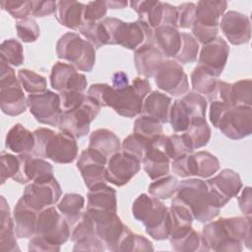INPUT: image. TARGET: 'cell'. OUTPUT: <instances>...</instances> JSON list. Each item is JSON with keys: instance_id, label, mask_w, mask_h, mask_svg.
<instances>
[{"instance_id": "6da1fadb", "label": "cell", "mask_w": 252, "mask_h": 252, "mask_svg": "<svg viewBox=\"0 0 252 252\" xmlns=\"http://www.w3.org/2000/svg\"><path fill=\"white\" fill-rule=\"evenodd\" d=\"M151 92L149 81L137 77L122 89H114L108 84H93L88 89L87 94L100 107H111L118 115L133 118L142 113L144 100Z\"/></svg>"}, {"instance_id": "7a4b0ae2", "label": "cell", "mask_w": 252, "mask_h": 252, "mask_svg": "<svg viewBox=\"0 0 252 252\" xmlns=\"http://www.w3.org/2000/svg\"><path fill=\"white\" fill-rule=\"evenodd\" d=\"M204 251L240 252L243 244L251 249V217L220 218L203 227Z\"/></svg>"}, {"instance_id": "3957f363", "label": "cell", "mask_w": 252, "mask_h": 252, "mask_svg": "<svg viewBox=\"0 0 252 252\" xmlns=\"http://www.w3.org/2000/svg\"><path fill=\"white\" fill-rule=\"evenodd\" d=\"M132 215L145 225L147 234L153 239H168L171 228L169 208L159 199L145 193L139 195L133 202Z\"/></svg>"}, {"instance_id": "277c9868", "label": "cell", "mask_w": 252, "mask_h": 252, "mask_svg": "<svg viewBox=\"0 0 252 252\" xmlns=\"http://www.w3.org/2000/svg\"><path fill=\"white\" fill-rule=\"evenodd\" d=\"M34 148L32 155L52 160L55 163L66 164L73 162L78 157L76 138L64 132L55 133L49 128L40 127L33 131Z\"/></svg>"}, {"instance_id": "5b68a950", "label": "cell", "mask_w": 252, "mask_h": 252, "mask_svg": "<svg viewBox=\"0 0 252 252\" xmlns=\"http://www.w3.org/2000/svg\"><path fill=\"white\" fill-rule=\"evenodd\" d=\"M174 197L190 210L194 220L199 222L213 220L220 210L215 203L207 182L199 178L180 181Z\"/></svg>"}, {"instance_id": "8992f818", "label": "cell", "mask_w": 252, "mask_h": 252, "mask_svg": "<svg viewBox=\"0 0 252 252\" xmlns=\"http://www.w3.org/2000/svg\"><path fill=\"white\" fill-rule=\"evenodd\" d=\"M56 54L78 71L91 72L95 64V48L79 33L68 32L56 42Z\"/></svg>"}, {"instance_id": "52a82bcc", "label": "cell", "mask_w": 252, "mask_h": 252, "mask_svg": "<svg viewBox=\"0 0 252 252\" xmlns=\"http://www.w3.org/2000/svg\"><path fill=\"white\" fill-rule=\"evenodd\" d=\"M227 2L222 0H202L197 2L195 20L191 27L192 35L201 44L218 36L220 19L224 14Z\"/></svg>"}, {"instance_id": "ba28073f", "label": "cell", "mask_w": 252, "mask_h": 252, "mask_svg": "<svg viewBox=\"0 0 252 252\" xmlns=\"http://www.w3.org/2000/svg\"><path fill=\"white\" fill-rule=\"evenodd\" d=\"M101 23L107 32L109 44H118L130 50H136L148 42L152 32L149 26L140 20L123 22L120 19L108 17L104 18Z\"/></svg>"}, {"instance_id": "9c48e42d", "label": "cell", "mask_w": 252, "mask_h": 252, "mask_svg": "<svg viewBox=\"0 0 252 252\" xmlns=\"http://www.w3.org/2000/svg\"><path fill=\"white\" fill-rule=\"evenodd\" d=\"M86 215L91 219L96 235L109 251L117 252L118 246L131 231L123 223L116 212L86 209Z\"/></svg>"}, {"instance_id": "30bf717a", "label": "cell", "mask_w": 252, "mask_h": 252, "mask_svg": "<svg viewBox=\"0 0 252 252\" xmlns=\"http://www.w3.org/2000/svg\"><path fill=\"white\" fill-rule=\"evenodd\" d=\"M99 104L91 96L86 94L84 101L77 107L62 111L58 122V129L72 137L79 139L90 132V124L98 115Z\"/></svg>"}, {"instance_id": "8fae6325", "label": "cell", "mask_w": 252, "mask_h": 252, "mask_svg": "<svg viewBox=\"0 0 252 252\" xmlns=\"http://www.w3.org/2000/svg\"><path fill=\"white\" fill-rule=\"evenodd\" d=\"M220 167L218 158L207 151L187 154L173 159L171 162L172 172L183 178L190 176L209 178L219 171Z\"/></svg>"}, {"instance_id": "7c38bea8", "label": "cell", "mask_w": 252, "mask_h": 252, "mask_svg": "<svg viewBox=\"0 0 252 252\" xmlns=\"http://www.w3.org/2000/svg\"><path fill=\"white\" fill-rule=\"evenodd\" d=\"M34 235L61 246L70 237V225L57 208L50 206L38 213Z\"/></svg>"}, {"instance_id": "4fadbf2b", "label": "cell", "mask_w": 252, "mask_h": 252, "mask_svg": "<svg viewBox=\"0 0 252 252\" xmlns=\"http://www.w3.org/2000/svg\"><path fill=\"white\" fill-rule=\"evenodd\" d=\"M231 140H241L252 133V107L228 105L220 115L217 127Z\"/></svg>"}, {"instance_id": "5bb4252c", "label": "cell", "mask_w": 252, "mask_h": 252, "mask_svg": "<svg viewBox=\"0 0 252 252\" xmlns=\"http://www.w3.org/2000/svg\"><path fill=\"white\" fill-rule=\"evenodd\" d=\"M28 107L37 122L49 126H58L62 114L59 94L46 90L40 94H29Z\"/></svg>"}, {"instance_id": "9a60e30c", "label": "cell", "mask_w": 252, "mask_h": 252, "mask_svg": "<svg viewBox=\"0 0 252 252\" xmlns=\"http://www.w3.org/2000/svg\"><path fill=\"white\" fill-rule=\"evenodd\" d=\"M154 78L157 87L171 95H184L189 92L188 77L174 59H164Z\"/></svg>"}, {"instance_id": "2e32d148", "label": "cell", "mask_w": 252, "mask_h": 252, "mask_svg": "<svg viewBox=\"0 0 252 252\" xmlns=\"http://www.w3.org/2000/svg\"><path fill=\"white\" fill-rule=\"evenodd\" d=\"M107 160L108 159L104 155L93 148L88 147L81 152L77 161V168L79 169L88 189L107 182Z\"/></svg>"}, {"instance_id": "e0dca14e", "label": "cell", "mask_w": 252, "mask_h": 252, "mask_svg": "<svg viewBox=\"0 0 252 252\" xmlns=\"http://www.w3.org/2000/svg\"><path fill=\"white\" fill-rule=\"evenodd\" d=\"M61 195L60 184L54 177L45 182L30 183L26 186L22 198L29 207L39 213L41 210L57 204Z\"/></svg>"}, {"instance_id": "ac0fdd59", "label": "cell", "mask_w": 252, "mask_h": 252, "mask_svg": "<svg viewBox=\"0 0 252 252\" xmlns=\"http://www.w3.org/2000/svg\"><path fill=\"white\" fill-rule=\"evenodd\" d=\"M206 182L215 203L220 209L236 197L243 186L239 174L229 168L220 170V173L209 178Z\"/></svg>"}, {"instance_id": "d6986e66", "label": "cell", "mask_w": 252, "mask_h": 252, "mask_svg": "<svg viewBox=\"0 0 252 252\" xmlns=\"http://www.w3.org/2000/svg\"><path fill=\"white\" fill-rule=\"evenodd\" d=\"M142 161L135 157L119 151L110 156L106 164V180L111 184L121 187L131 181L140 171Z\"/></svg>"}, {"instance_id": "ffe728a7", "label": "cell", "mask_w": 252, "mask_h": 252, "mask_svg": "<svg viewBox=\"0 0 252 252\" xmlns=\"http://www.w3.org/2000/svg\"><path fill=\"white\" fill-rule=\"evenodd\" d=\"M142 163L144 170L152 180H156L169 173L170 158L166 151L165 135L161 134L151 142Z\"/></svg>"}, {"instance_id": "44dd1931", "label": "cell", "mask_w": 252, "mask_h": 252, "mask_svg": "<svg viewBox=\"0 0 252 252\" xmlns=\"http://www.w3.org/2000/svg\"><path fill=\"white\" fill-rule=\"evenodd\" d=\"M51 88L60 93H84L88 86L86 76L69 63L58 61L52 68L49 76Z\"/></svg>"}, {"instance_id": "7402d4cb", "label": "cell", "mask_w": 252, "mask_h": 252, "mask_svg": "<svg viewBox=\"0 0 252 252\" xmlns=\"http://www.w3.org/2000/svg\"><path fill=\"white\" fill-rule=\"evenodd\" d=\"M20 168L17 175L13 178L18 183L45 182L54 178L53 166L44 158H37L32 154H21Z\"/></svg>"}, {"instance_id": "603a6c76", "label": "cell", "mask_w": 252, "mask_h": 252, "mask_svg": "<svg viewBox=\"0 0 252 252\" xmlns=\"http://www.w3.org/2000/svg\"><path fill=\"white\" fill-rule=\"evenodd\" d=\"M228 55L229 46L227 42L221 36H217L214 40L202 46L198 55V65L219 78L222 74Z\"/></svg>"}, {"instance_id": "cb8c5ba5", "label": "cell", "mask_w": 252, "mask_h": 252, "mask_svg": "<svg viewBox=\"0 0 252 252\" xmlns=\"http://www.w3.org/2000/svg\"><path fill=\"white\" fill-rule=\"evenodd\" d=\"M220 30L226 39L233 45L246 44L251 38V23L249 18L240 12L227 11L221 16Z\"/></svg>"}, {"instance_id": "d4e9b609", "label": "cell", "mask_w": 252, "mask_h": 252, "mask_svg": "<svg viewBox=\"0 0 252 252\" xmlns=\"http://www.w3.org/2000/svg\"><path fill=\"white\" fill-rule=\"evenodd\" d=\"M70 238L74 242L73 251H104L106 248L95 233L91 219L83 213L81 218L72 225Z\"/></svg>"}, {"instance_id": "484cf974", "label": "cell", "mask_w": 252, "mask_h": 252, "mask_svg": "<svg viewBox=\"0 0 252 252\" xmlns=\"http://www.w3.org/2000/svg\"><path fill=\"white\" fill-rule=\"evenodd\" d=\"M218 95L220 100L231 105H252V81L251 79H242L235 83H227L219 80Z\"/></svg>"}, {"instance_id": "4316f807", "label": "cell", "mask_w": 252, "mask_h": 252, "mask_svg": "<svg viewBox=\"0 0 252 252\" xmlns=\"http://www.w3.org/2000/svg\"><path fill=\"white\" fill-rule=\"evenodd\" d=\"M166 58H174L181 45V32L177 28L170 26H159L152 30L148 40Z\"/></svg>"}, {"instance_id": "83f0119b", "label": "cell", "mask_w": 252, "mask_h": 252, "mask_svg": "<svg viewBox=\"0 0 252 252\" xmlns=\"http://www.w3.org/2000/svg\"><path fill=\"white\" fill-rule=\"evenodd\" d=\"M163 55L153 44L146 42L135 50L134 64L138 74L144 78L155 77L163 62Z\"/></svg>"}, {"instance_id": "f1b7e54d", "label": "cell", "mask_w": 252, "mask_h": 252, "mask_svg": "<svg viewBox=\"0 0 252 252\" xmlns=\"http://www.w3.org/2000/svg\"><path fill=\"white\" fill-rule=\"evenodd\" d=\"M1 110L8 116H18L28 108V99L20 82L0 86Z\"/></svg>"}, {"instance_id": "f546056e", "label": "cell", "mask_w": 252, "mask_h": 252, "mask_svg": "<svg viewBox=\"0 0 252 252\" xmlns=\"http://www.w3.org/2000/svg\"><path fill=\"white\" fill-rule=\"evenodd\" d=\"M38 213L29 207L21 197L14 207L13 220L18 238H31L35 234Z\"/></svg>"}, {"instance_id": "4dcf8cb0", "label": "cell", "mask_w": 252, "mask_h": 252, "mask_svg": "<svg viewBox=\"0 0 252 252\" xmlns=\"http://www.w3.org/2000/svg\"><path fill=\"white\" fill-rule=\"evenodd\" d=\"M0 251H20L13 216H11L9 205L3 196L0 198Z\"/></svg>"}, {"instance_id": "1f68e13d", "label": "cell", "mask_w": 252, "mask_h": 252, "mask_svg": "<svg viewBox=\"0 0 252 252\" xmlns=\"http://www.w3.org/2000/svg\"><path fill=\"white\" fill-rule=\"evenodd\" d=\"M171 104L172 99L170 96L158 91H152L144 100L141 114L164 124L168 122Z\"/></svg>"}, {"instance_id": "d6a6232c", "label": "cell", "mask_w": 252, "mask_h": 252, "mask_svg": "<svg viewBox=\"0 0 252 252\" xmlns=\"http://www.w3.org/2000/svg\"><path fill=\"white\" fill-rule=\"evenodd\" d=\"M86 4L75 0H60L57 1L56 19L60 25L78 31L84 25V9Z\"/></svg>"}, {"instance_id": "836d02e7", "label": "cell", "mask_w": 252, "mask_h": 252, "mask_svg": "<svg viewBox=\"0 0 252 252\" xmlns=\"http://www.w3.org/2000/svg\"><path fill=\"white\" fill-rule=\"evenodd\" d=\"M35 140L33 132L25 128L21 123H16L6 134L5 147L16 154H32Z\"/></svg>"}, {"instance_id": "e575fe53", "label": "cell", "mask_w": 252, "mask_h": 252, "mask_svg": "<svg viewBox=\"0 0 252 252\" xmlns=\"http://www.w3.org/2000/svg\"><path fill=\"white\" fill-rule=\"evenodd\" d=\"M87 198V209L117 213L116 191L106 183H101L89 189Z\"/></svg>"}, {"instance_id": "d590c367", "label": "cell", "mask_w": 252, "mask_h": 252, "mask_svg": "<svg viewBox=\"0 0 252 252\" xmlns=\"http://www.w3.org/2000/svg\"><path fill=\"white\" fill-rule=\"evenodd\" d=\"M192 91L200 94L206 99L215 100L218 96V78L204 67L197 65L191 75Z\"/></svg>"}, {"instance_id": "8d00e7d4", "label": "cell", "mask_w": 252, "mask_h": 252, "mask_svg": "<svg viewBox=\"0 0 252 252\" xmlns=\"http://www.w3.org/2000/svg\"><path fill=\"white\" fill-rule=\"evenodd\" d=\"M131 8L138 14V20L146 23L151 30L162 26L163 2L161 1H130Z\"/></svg>"}, {"instance_id": "74e56055", "label": "cell", "mask_w": 252, "mask_h": 252, "mask_svg": "<svg viewBox=\"0 0 252 252\" xmlns=\"http://www.w3.org/2000/svg\"><path fill=\"white\" fill-rule=\"evenodd\" d=\"M89 148H93L108 158L121 150V142L118 136L112 131L99 128L90 135Z\"/></svg>"}, {"instance_id": "f35d334b", "label": "cell", "mask_w": 252, "mask_h": 252, "mask_svg": "<svg viewBox=\"0 0 252 252\" xmlns=\"http://www.w3.org/2000/svg\"><path fill=\"white\" fill-rule=\"evenodd\" d=\"M182 135L190 149L194 151L208 145L212 131L206 117H198L191 120L188 129Z\"/></svg>"}, {"instance_id": "ab89813d", "label": "cell", "mask_w": 252, "mask_h": 252, "mask_svg": "<svg viewBox=\"0 0 252 252\" xmlns=\"http://www.w3.org/2000/svg\"><path fill=\"white\" fill-rule=\"evenodd\" d=\"M85 198L81 194L66 193L57 203V210L72 226L83 215Z\"/></svg>"}, {"instance_id": "60d3db41", "label": "cell", "mask_w": 252, "mask_h": 252, "mask_svg": "<svg viewBox=\"0 0 252 252\" xmlns=\"http://www.w3.org/2000/svg\"><path fill=\"white\" fill-rule=\"evenodd\" d=\"M178 183L179 181L175 176L167 174L154 180L149 185L148 192L159 200H167L176 193Z\"/></svg>"}, {"instance_id": "b9f144b4", "label": "cell", "mask_w": 252, "mask_h": 252, "mask_svg": "<svg viewBox=\"0 0 252 252\" xmlns=\"http://www.w3.org/2000/svg\"><path fill=\"white\" fill-rule=\"evenodd\" d=\"M19 82L25 92L30 94H40L46 91L47 82L45 77L30 69H20L18 71Z\"/></svg>"}, {"instance_id": "7bdbcfd3", "label": "cell", "mask_w": 252, "mask_h": 252, "mask_svg": "<svg viewBox=\"0 0 252 252\" xmlns=\"http://www.w3.org/2000/svg\"><path fill=\"white\" fill-rule=\"evenodd\" d=\"M191 120V115L181 98L175 99L170 106L168 118V122L170 123L172 130L176 133L185 132L188 129Z\"/></svg>"}, {"instance_id": "ee69618b", "label": "cell", "mask_w": 252, "mask_h": 252, "mask_svg": "<svg viewBox=\"0 0 252 252\" xmlns=\"http://www.w3.org/2000/svg\"><path fill=\"white\" fill-rule=\"evenodd\" d=\"M0 60L16 67L22 65L25 60L22 43L15 38L4 40L0 45Z\"/></svg>"}, {"instance_id": "f6af8a7d", "label": "cell", "mask_w": 252, "mask_h": 252, "mask_svg": "<svg viewBox=\"0 0 252 252\" xmlns=\"http://www.w3.org/2000/svg\"><path fill=\"white\" fill-rule=\"evenodd\" d=\"M199 42L188 32H181V45L177 55L173 58L180 64L193 63L199 55Z\"/></svg>"}, {"instance_id": "bcb514c9", "label": "cell", "mask_w": 252, "mask_h": 252, "mask_svg": "<svg viewBox=\"0 0 252 252\" xmlns=\"http://www.w3.org/2000/svg\"><path fill=\"white\" fill-rule=\"evenodd\" d=\"M79 32L86 38V40L94 45V48H99L102 45L109 44L107 32L101 22L85 23Z\"/></svg>"}, {"instance_id": "7dc6e473", "label": "cell", "mask_w": 252, "mask_h": 252, "mask_svg": "<svg viewBox=\"0 0 252 252\" xmlns=\"http://www.w3.org/2000/svg\"><path fill=\"white\" fill-rule=\"evenodd\" d=\"M162 131V124L147 115L141 114L134 122L133 133L151 141L161 135Z\"/></svg>"}, {"instance_id": "c3c4849f", "label": "cell", "mask_w": 252, "mask_h": 252, "mask_svg": "<svg viewBox=\"0 0 252 252\" xmlns=\"http://www.w3.org/2000/svg\"><path fill=\"white\" fill-rule=\"evenodd\" d=\"M171 248L177 252H194L204 251L201 233L193 227L182 237L169 241Z\"/></svg>"}, {"instance_id": "681fc988", "label": "cell", "mask_w": 252, "mask_h": 252, "mask_svg": "<svg viewBox=\"0 0 252 252\" xmlns=\"http://www.w3.org/2000/svg\"><path fill=\"white\" fill-rule=\"evenodd\" d=\"M151 142V140L133 133L123 140L121 144V151L135 157L140 161H142Z\"/></svg>"}, {"instance_id": "f907efd6", "label": "cell", "mask_w": 252, "mask_h": 252, "mask_svg": "<svg viewBox=\"0 0 252 252\" xmlns=\"http://www.w3.org/2000/svg\"><path fill=\"white\" fill-rule=\"evenodd\" d=\"M181 100L189 111L192 119L198 117H206L208 102L203 95L196 92L189 91L181 97Z\"/></svg>"}, {"instance_id": "816d5d0a", "label": "cell", "mask_w": 252, "mask_h": 252, "mask_svg": "<svg viewBox=\"0 0 252 252\" xmlns=\"http://www.w3.org/2000/svg\"><path fill=\"white\" fill-rule=\"evenodd\" d=\"M153 243L144 235L134 233L132 230L126 235L118 246L119 251H153Z\"/></svg>"}, {"instance_id": "f5cc1de1", "label": "cell", "mask_w": 252, "mask_h": 252, "mask_svg": "<svg viewBox=\"0 0 252 252\" xmlns=\"http://www.w3.org/2000/svg\"><path fill=\"white\" fill-rule=\"evenodd\" d=\"M16 31L18 37L27 43L34 42L40 34V30L34 19L27 17L16 23Z\"/></svg>"}, {"instance_id": "db71d44e", "label": "cell", "mask_w": 252, "mask_h": 252, "mask_svg": "<svg viewBox=\"0 0 252 252\" xmlns=\"http://www.w3.org/2000/svg\"><path fill=\"white\" fill-rule=\"evenodd\" d=\"M166 151L169 158L172 160L181 156L193 153L182 134L166 136Z\"/></svg>"}, {"instance_id": "11a10c76", "label": "cell", "mask_w": 252, "mask_h": 252, "mask_svg": "<svg viewBox=\"0 0 252 252\" xmlns=\"http://www.w3.org/2000/svg\"><path fill=\"white\" fill-rule=\"evenodd\" d=\"M1 172H0V180L1 185L5 183L8 178H14L20 168V159L18 156H14L12 154L2 152L1 153Z\"/></svg>"}, {"instance_id": "9f6ffc18", "label": "cell", "mask_w": 252, "mask_h": 252, "mask_svg": "<svg viewBox=\"0 0 252 252\" xmlns=\"http://www.w3.org/2000/svg\"><path fill=\"white\" fill-rule=\"evenodd\" d=\"M1 7L18 21L29 17L32 13V1L5 0L1 1Z\"/></svg>"}, {"instance_id": "6f0895ef", "label": "cell", "mask_w": 252, "mask_h": 252, "mask_svg": "<svg viewBox=\"0 0 252 252\" xmlns=\"http://www.w3.org/2000/svg\"><path fill=\"white\" fill-rule=\"evenodd\" d=\"M106 1H91L86 4L84 9V24L85 23H99L107 13Z\"/></svg>"}, {"instance_id": "680465c9", "label": "cell", "mask_w": 252, "mask_h": 252, "mask_svg": "<svg viewBox=\"0 0 252 252\" xmlns=\"http://www.w3.org/2000/svg\"><path fill=\"white\" fill-rule=\"evenodd\" d=\"M178 28L191 29L195 20L196 4L192 2H186L178 5Z\"/></svg>"}, {"instance_id": "91938a15", "label": "cell", "mask_w": 252, "mask_h": 252, "mask_svg": "<svg viewBox=\"0 0 252 252\" xmlns=\"http://www.w3.org/2000/svg\"><path fill=\"white\" fill-rule=\"evenodd\" d=\"M57 11V1H32V13L31 15L35 18H43Z\"/></svg>"}, {"instance_id": "94428289", "label": "cell", "mask_w": 252, "mask_h": 252, "mask_svg": "<svg viewBox=\"0 0 252 252\" xmlns=\"http://www.w3.org/2000/svg\"><path fill=\"white\" fill-rule=\"evenodd\" d=\"M28 249L32 252H57L60 251V246L52 244L40 236L33 235L29 241Z\"/></svg>"}, {"instance_id": "6125c7cd", "label": "cell", "mask_w": 252, "mask_h": 252, "mask_svg": "<svg viewBox=\"0 0 252 252\" xmlns=\"http://www.w3.org/2000/svg\"><path fill=\"white\" fill-rule=\"evenodd\" d=\"M240 194L237 195V202L240 211L246 217H251L252 214V192L251 187L246 186L240 190Z\"/></svg>"}, {"instance_id": "be15d7a7", "label": "cell", "mask_w": 252, "mask_h": 252, "mask_svg": "<svg viewBox=\"0 0 252 252\" xmlns=\"http://www.w3.org/2000/svg\"><path fill=\"white\" fill-rule=\"evenodd\" d=\"M129 85V81H128V76L122 72V71H119V72H116L113 74V77H112V87L114 89H122L126 86Z\"/></svg>"}, {"instance_id": "e7e4bbea", "label": "cell", "mask_w": 252, "mask_h": 252, "mask_svg": "<svg viewBox=\"0 0 252 252\" xmlns=\"http://www.w3.org/2000/svg\"><path fill=\"white\" fill-rule=\"evenodd\" d=\"M107 8L110 9H122L128 5L127 1H106Z\"/></svg>"}]
</instances>
